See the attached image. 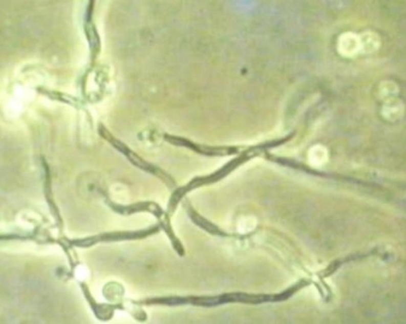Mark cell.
Listing matches in <instances>:
<instances>
[{
	"instance_id": "obj_1",
	"label": "cell",
	"mask_w": 406,
	"mask_h": 324,
	"mask_svg": "<svg viewBox=\"0 0 406 324\" xmlns=\"http://www.w3.org/2000/svg\"><path fill=\"white\" fill-rule=\"evenodd\" d=\"M337 51L344 57H356L361 53L359 35L354 33H345L339 37Z\"/></svg>"
},
{
	"instance_id": "obj_2",
	"label": "cell",
	"mask_w": 406,
	"mask_h": 324,
	"mask_svg": "<svg viewBox=\"0 0 406 324\" xmlns=\"http://www.w3.org/2000/svg\"><path fill=\"white\" fill-rule=\"evenodd\" d=\"M360 39V46H361V53H371L375 52L380 46V40L376 34L367 32L359 35Z\"/></svg>"
},
{
	"instance_id": "obj_3",
	"label": "cell",
	"mask_w": 406,
	"mask_h": 324,
	"mask_svg": "<svg viewBox=\"0 0 406 324\" xmlns=\"http://www.w3.org/2000/svg\"><path fill=\"white\" fill-rule=\"evenodd\" d=\"M327 158H328L327 149L322 147V146H315V147H312L311 151L309 152V160L311 162V164L313 166H320L326 164Z\"/></svg>"
},
{
	"instance_id": "obj_4",
	"label": "cell",
	"mask_w": 406,
	"mask_h": 324,
	"mask_svg": "<svg viewBox=\"0 0 406 324\" xmlns=\"http://www.w3.org/2000/svg\"><path fill=\"white\" fill-rule=\"evenodd\" d=\"M400 114H401V105L400 104L397 105V101L395 100L393 101V103L388 104L387 106L384 107V116L390 119H392V118L395 119L400 116Z\"/></svg>"
}]
</instances>
